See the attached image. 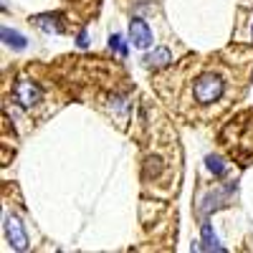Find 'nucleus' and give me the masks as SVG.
I'll return each mask as SVG.
<instances>
[{"instance_id":"f257e3e1","label":"nucleus","mask_w":253,"mask_h":253,"mask_svg":"<svg viewBox=\"0 0 253 253\" xmlns=\"http://www.w3.org/2000/svg\"><path fill=\"white\" fill-rule=\"evenodd\" d=\"M190 94H193V101L198 107H213V104L223 101L225 96V76L215 69H208L200 76H195Z\"/></svg>"},{"instance_id":"f03ea898","label":"nucleus","mask_w":253,"mask_h":253,"mask_svg":"<svg viewBox=\"0 0 253 253\" xmlns=\"http://www.w3.org/2000/svg\"><path fill=\"white\" fill-rule=\"evenodd\" d=\"M3 223H5V238H8V243H10L15 251H26V248H28V238H26V233H23V225H20V220L13 218V215H5Z\"/></svg>"},{"instance_id":"7ed1b4c3","label":"nucleus","mask_w":253,"mask_h":253,"mask_svg":"<svg viewBox=\"0 0 253 253\" xmlns=\"http://www.w3.org/2000/svg\"><path fill=\"white\" fill-rule=\"evenodd\" d=\"M15 101L20 104V107H33L36 101H41V89L36 86V84L20 79L15 84Z\"/></svg>"},{"instance_id":"20e7f679","label":"nucleus","mask_w":253,"mask_h":253,"mask_svg":"<svg viewBox=\"0 0 253 253\" xmlns=\"http://www.w3.org/2000/svg\"><path fill=\"white\" fill-rule=\"evenodd\" d=\"M129 38H132V43L137 48H147L152 43V31H150V26H147L142 18H132L129 20Z\"/></svg>"},{"instance_id":"39448f33","label":"nucleus","mask_w":253,"mask_h":253,"mask_svg":"<svg viewBox=\"0 0 253 253\" xmlns=\"http://www.w3.org/2000/svg\"><path fill=\"white\" fill-rule=\"evenodd\" d=\"M144 61H147V66L160 69V66H167V63L172 61V56H170V51H167V48H157V51H152L150 56H147Z\"/></svg>"},{"instance_id":"423d86ee","label":"nucleus","mask_w":253,"mask_h":253,"mask_svg":"<svg viewBox=\"0 0 253 253\" xmlns=\"http://www.w3.org/2000/svg\"><path fill=\"white\" fill-rule=\"evenodd\" d=\"M33 23L38 28H43L46 33H61V26H58L56 15H38V18H33Z\"/></svg>"},{"instance_id":"0eeeda50","label":"nucleus","mask_w":253,"mask_h":253,"mask_svg":"<svg viewBox=\"0 0 253 253\" xmlns=\"http://www.w3.org/2000/svg\"><path fill=\"white\" fill-rule=\"evenodd\" d=\"M0 33H3V41H5V43H8L10 48H15V51H23V48H26V38L20 36L18 31L3 28V31H0Z\"/></svg>"},{"instance_id":"6e6552de","label":"nucleus","mask_w":253,"mask_h":253,"mask_svg":"<svg viewBox=\"0 0 253 253\" xmlns=\"http://www.w3.org/2000/svg\"><path fill=\"white\" fill-rule=\"evenodd\" d=\"M203 251H223V246H218V238L213 233V228H210L208 223L203 225Z\"/></svg>"},{"instance_id":"1a4fd4ad","label":"nucleus","mask_w":253,"mask_h":253,"mask_svg":"<svg viewBox=\"0 0 253 253\" xmlns=\"http://www.w3.org/2000/svg\"><path fill=\"white\" fill-rule=\"evenodd\" d=\"M205 165H208V170L213 172V175H218V177L225 172V165H223V160H220V157H213V155H210V157L205 160Z\"/></svg>"},{"instance_id":"9d476101","label":"nucleus","mask_w":253,"mask_h":253,"mask_svg":"<svg viewBox=\"0 0 253 253\" xmlns=\"http://www.w3.org/2000/svg\"><path fill=\"white\" fill-rule=\"evenodd\" d=\"M109 48H114L119 56H126V46H124V41H122L119 33H114V36L109 38Z\"/></svg>"},{"instance_id":"9b49d317","label":"nucleus","mask_w":253,"mask_h":253,"mask_svg":"<svg viewBox=\"0 0 253 253\" xmlns=\"http://www.w3.org/2000/svg\"><path fill=\"white\" fill-rule=\"evenodd\" d=\"M76 46H79V48H86V46H89V33H86V31H81V33H79Z\"/></svg>"},{"instance_id":"f8f14e48","label":"nucleus","mask_w":253,"mask_h":253,"mask_svg":"<svg viewBox=\"0 0 253 253\" xmlns=\"http://www.w3.org/2000/svg\"><path fill=\"white\" fill-rule=\"evenodd\" d=\"M251 36H253V13H251Z\"/></svg>"}]
</instances>
